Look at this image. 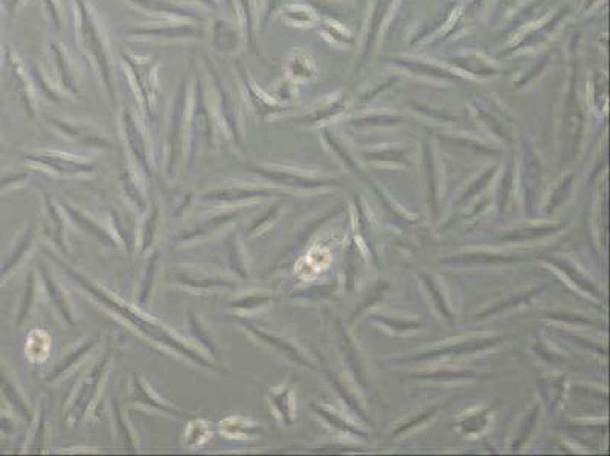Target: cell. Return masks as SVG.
I'll return each instance as SVG.
<instances>
[{"label":"cell","instance_id":"obj_3","mask_svg":"<svg viewBox=\"0 0 610 456\" xmlns=\"http://www.w3.org/2000/svg\"><path fill=\"white\" fill-rule=\"evenodd\" d=\"M33 232L29 231L25 236H23V240H22V243H20L18 246H17V249L14 251V253H13V258L11 260H9L4 267H2V270H0V278L2 276H5L9 270H13L14 267L17 266V263H18V258H22V255L28 251V247H29V244H31V240H33Z\"/></svg>","mask_w":610,"mask_h":456},{"label":"cell","instance_id":"obj_1","mask_svg":"<svg viewBox=\"0 0 610 456\" xmlns=\"http://www.w3.org/2000/svg\"><path fill=\"white\" fill-rule=\"evenodd\" d=\"M67 273H71L75 280L81 284L84 289H87L89 292H92V295H95L98 300H101L106 305H108L110 309H113V310H116V312H121L128 321H132V322H135L139 329H141V331H144L145 334H148L149 337H153V339H156V341H159V342H162V343H166V345H169V346H173L174 350H177V351H180V353H185L186 355H189L191 357V359H194L196 362H198V363H202V365H208L203 359H200V357L197 355V354H194L193 351H189L186 346H183V345H180L179 342H176L173 337H169L168 334H166V331H164L162 329H159V326H156L154 324H149V322H147V321H142V319H139V317L135 314V313H132V312H128V310H124L123 309V305L121 304H116L115 301H112L110 300L108 296H106L103 292H99V290H96L95 287L92 285V284H89L86 280H83L81 276H78L77 273H74L72 270H69L67 269Z\"/></svg>","mask_w":610,"mask_h":456},{"label":"cell","instance_id":"obj_6","mask_svg":"<svg viewBox=\"0 0 610 456\" xmlns=\"http://www.w3.org/2000/svg\"><path fill=\"white\" fill-rule=\"evenodd\" d=\"M383 2H385V0H378V6H377L375 13H374L373 25H371V38H374V35H375V29H377V26L380 25V22H382L383 14H385V11L388 9V5H386V4H383Z\"/></svg>","mask_w":610,"mask_h":456},{"label":"cell","instance_id":"obj_5","mask_svg":"<svg viewBox=\"0 0 610 456\" xmlns=\"http://www.w3.org/2000/svg\"><path fill=\"white\" fill-rule=\"evenodd\" d=\"M234 428H238V426H235L232 420H226V421H223L222 424H220V429H222L226 435H227V433H231L232 431H235ZM239 428H243V426H239ZM239 432H242V435L244 436L246 433H252V435H254L255 432H258V429H256V428H254V426H251V424H247L246 428L239 429Z\"/></svg>","mask_w":610,"mask_h":456},{"label":"cell","instance_id":"obj_4","mask_svg":"<svg viewBox=\"0 0 610 456\" xmlns=\"http://www.w3.org/2000/svg\"><path fill=\"white\" fill-rule=\"evenodd\" d=\"M189 428H191V426H189ZM208 435H209V431H208V428H206V423H202V421H200V424H198V432H196L194 426H193L191 429H189V435H188L189 444H191V445H197V444H200V443H203V441L208 438Z\"/></svg>","mask_w":610,"mask_h":456},{"label":"cell","instance_id":"obj_2","mask_svg":"<svg viewBox=\"0 0 610 456\" xmlns=\"http://www.w3.org/2000/svg\"><path fill=\"white\" fill-rule=\"evenodd\" d=\"M0 389H2V391L5 392L6 399H8L9 401H11V404H13V406H16V409H17V411H20V412H22L25 416H28L26 406H25L23 400L20 399V395H18L17 389L14 388L13 382L8 379V375H6V371L4 370V366H0Z\"/></svg>","mask_w":610,"mask_h":456}]
</instances>
